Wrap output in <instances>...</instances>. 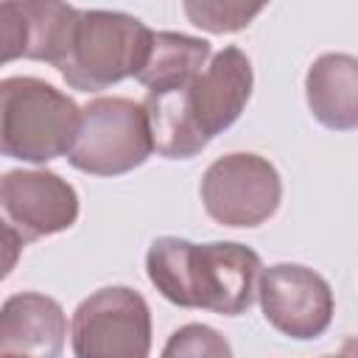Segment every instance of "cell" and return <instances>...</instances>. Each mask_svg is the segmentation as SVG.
<instances>
[{
  "instance_id": "6da1fadb",
  "label": "cell",
  "mask_w": 358,
  "mask_h": 358,
  "mask_svg": "<svg viewBox=\"0 0 358 358\" xmlns=\"http://www.w3.org/2000/svg\"><path fill=\"white\" fill-rule=\"evenodd\" d=\"M255 87L249 56L229 45L185 84L148 90L143 109L154 151L165 159H193L246 109Z\"/></svg>"
},
{
  "instance_id": "7a4b0ae2",
  "label": "cell",
  "mask_w": 358,
  "mask_h": 358,
  "mask_svg": "<svg viewBox=\"0 0 358 358\" xmlns=\"http://www.w3.org/2000/svg\"><path fill=\"white\" fill-rule=\"evenodd\" d=\"M260 255L235 241L193 243L159 235L145 252L151 285L176 308H199L218 316H241L257 294Z\"/></svg>"
},
{
  "instance_id": "3957f363",
  "label": "cell",
  "mask_w": 358,
  "mask_h": 358,
  "mask_svg": "<svg viewBox=\"0 0 358 358\" xmlns=\"http://www.w3.org/2000/svg\"><path fill=\"white\" fill-rule=\"evenodd\" d=\"M78 123L81 106L50 81L0 78V157L45 165L70 151Z\"/></svg>"
},
{
  "instance_id": "277c9868",
  "label": "cell",
  "mask_w": 358,
  "mask_h": 358,
  "mask_svg": "<svg viewBox=\"0 0 358 358\" xmlns=\"http://www.w3.org/2000/svg\"><path fill=\"white\" fill-rule=\"evenodd\" d=\"M154 31L126 14L106 8L78 11L64 59L56 64L67 87L101 92L123 78H134L148 56Z\"/></svg>"
},
{
  "instance_id": "5b68a950",
  "label": "cell",
  "mask_w": 358,
  "mask_h": 358,
  "mask_svg": "<svg viewBox=\"0 0 358 358\" xmlns=\"http://www.w3.org/2000/svg\"><path fill=\"white\" fill-rule=\"evenodd\" d=\"M151 151L154 143L143 103L103 95L81 106V123L67 162L90 176H123L140 168Z\"/></svg>"
},
{
  "instance_id": "8992f818",
  "label": "cell",
  "mask_w": 358,
  "mask_h": 358,
  "mask_svg": "<svg viewBox=\"0 0 358 358\" xmlns=\"http://www.w3.org/2000/svg\"><path fill=\"white\" fill-rule=\"evenodd\" d=\"M70 347L78 358H145L151 352L148 302L129 285L92 291L73 310Z\"/></svg>"
},
{
  "instance_id": "52a82bcc",
  "label": "cell",
  "mask_w": 358,
  "mask_h": 358,
  "mask_svg": "<svg viewBox=\"0 0 358 358\" xmlns=\"http://www.w3.org/2000/svg\"><path fill=\"white\" fill-rule=\"evenodd\" d=\"M204 213L232 229L266 224L282 201V179L277 168L252 151H232L207 165L201 176Z\"/></svg>"
},
{
  "instance_id": "ba28073f",
  "label": "cell",
  "mask_w": 358,
  "mask_h": 358,
  "mask_svg": "<svg viewBox=\"0 0 358 358\" xmlns=\"http://www.w3.org/2000/svg\"><path fill=\"white\" fill-rule=\"evenodd\" d=\"M255 299L260 302L266 322L296 341L319 338L330 327L336 310L330 282L302 263H274L260 268Z\"/></svg>"
},
{
  "instance_id": "9c48e42d",
  "label": "cell",
  "mask_w": 358,
  "mask_h": 358,
  "mask_svg": "<svg viewBox=\"0 0 358 358\" xmlns=\"http://www.w3.org/2000/svg\"><path fill=\"white\" fill-rule=\"evenodd\" d=\"M76 187L53 171L0 173V218L28 243L64 232L78 221Z\"/></svg>"
},
{
  "instance_id": "30bf717a",
  "label": "cell",
  "mask_w": 358,
  "mask_h": 358,
  "mask_svg": "<svg viewBox=\"0 0 358 358\" xmlns=\"http://www.w3.org/2000/svg\"><path fill=\"white\" fill-rule=\"evenodd\" d=\"M64 338L67 316L53 296L39 291H20L0 305V358H56L64 350Z\"/></svg>"
},
{
  "instance_id": "8fae6325",
  "label": "cell",
  "mask_w": 358,
  "mask_h": 358,
  "mask_svg": "<svg viewBox=\"0 0 358 358\" xmlns=\"http://www.w3.org/2000/svg\"><path fill=\"white\" fill-rule=\"evenodd\" d=\"M305 101L324 129L352 131L358 126V59L322 53L305 73Z\"/></svg>"
},
{
  "instance_id": "7c38bea8",
  "label": "cell",
  "mask_w": 358,
  "mask_h": 358,
  "mask_svg": "<svg viewBox=\"0 0 358 358\" xmlns=\"http://www.w3.org/2000/svg\"><path fill=\"white\" fill-rule=\"evenodd\" d=\"M213 56V48L201 36L176 34V31H154L148 56L134 76L148 90L176 87L190 81Z\"/></svg>"
},
{
  "instance_id": "4fadbf2b",
  "label": "cell",
  "mask_w": 358,
  "mask_h": 358,
  "mask_svg": "<svg viewBox=\"0 0 358 358\" xmlns=\"http://www.w3.org/2000/svg\"><path fill=\"white\" fill-rule=\"evenodd\" d=\"M25 6L34 22V45L28 59L56 67L67 53L78 8H73L67 0H25Z\"/></svg>"
},
{
  "instance_id": "5bb4252c",
  "label": "cell",
  "mask_w": 358,
  "mask_h": 358,
  "mask_svg": "<svg viewBox=\"0 0 358 358\" xmlns=\"http://www.w3.org/2000/svg\"><path fill=\"white\" fill-rule=\"evenodd\" d=\"M271 0H182L190 25L207 34H238L255 22V17Z\"/></svg>"
},
{
  "instance_id": "9a60e30c",
  "label": "cell",
  "mask_w": 358,
  "mask_h": 358,
  "mask_svg": "<svg viewBox=\"0 0 358 358\" xmlns=\"http://www.w3.org/2000/svg\"><path fill=\"white\" fill-rule=\"evenodd\" d=\"M34 45V22L25 0H0V67L28 59Z\"/></svg>"
},
{
  "instance_id": "2e32d148",
  "label": "cell",
  "mask_w": 358,
  "mask_h": 358,
  "mask_svg": "<svg viewBox=\"0 0 358 358\" xmlns=\"http://www.w3.org/2000/svg\"><path fill=\"white\" fill-rule=\"evenodd\" d=\"M162 355L165 358H176V355H193V358H201V355H210V358H229L232 355V347L227 344V338L207 327V324H182L179 330L171 333L168 344L162 347Z\"/></svg>"
},
{
  "instance_id": "e0dca14e",
  "label": "cell",
  "mask_w": 358,
  "mask_h": 358,
  "mask_svg": "<svg viewBox=\"0 0 358 358\" xmlns=\"http://www.w3.org/2000/svg\"><path fill=\"white\" fill-rule=\"evenodd\" d=\"M22 249H25V241L0 218V280H6L17 268Z\"/></svg>"
}]
</instances>
